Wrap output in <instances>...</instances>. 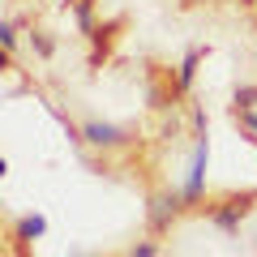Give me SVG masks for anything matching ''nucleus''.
<instances>
[{
  "instance_id": "f257e3e1",
  "label": "nucleus",
  "mask_w": 257,
  "mask_h": 257,
  "mask_svg": "<svg viewBox=\"0 0 257 257\" xmlns=\"http://www.w3.org/2000/svg\"><path fill=\"white\" fill-rule=\"evenodd\" d=\"M206 163H210V138L206 133H193V159H189V172H184V184H180L189 206L206 193Z\"/></svg>"
},
{
  "instance_id": "f03ea898",
  "label": "nucleus",
  "mask_w": 257,
  "mask_h": 257,
  "mask_svg": "<svg viewBox=\"0 0 257 257\" xmlns=\"http://www.w3.org/2000/svg\"><path fill=\"white\" fill-rule=\"evenodd\" d=\"M184 206H189V202H184V193H180V189H176V193H155V197H150V210H146L150 231H167Z\"/></svg>"
},
{
  "instance_id": "7ed1b4c3",
  "label": "nucleus",
  "mask_w": 257,
  "mask_h": 257,
  "mask_svg": "<svg viewBox=\"0 0 257 257\" xmlns=\"http://www.w3.org/2000/svg\"><path fill=\"white\" fill-rule=\"evenodd\" d=\"M82 138L90 142V146H99V150H120V146H128V128L107 124V120H86Z\"/></svg>"
},
{
  "instance_id": "20e7f679",
  "label": "nucleus",
  "mask_w": 257,
  "mask_h": 257,
  "mask_svg": "<svg viewBox=\"0 0 257 257\" xmlns=\"http://www.w3.org/2000/svg\"><path fill=\"white\" fill-rule=\"evenodd\" d=\"M248 210H253V193H244V197H227V202L210 214V223L219 231H240V223L248 219Z\"/></svg>"
},
{
  "instance_id": "39448f33",
  "label": "nucleus",
  "mask_w": 257,
  "mask_h": 257,
  "mask_svg": "<svg viewBox=\"0 0 257 257\" xmlns=\"http://www.w3.org/2000/svg\"><path fill=\"white\" fill-rule=\"evenodd\" d=\"M39 236H47V219L43 214H22L18 219V240L22 244H35Z\"/></svg>"
},
{
  "instance_id": "423d86ee",
  "label": "nucleus",
  "mask_w": 257,
  "mask_h": 257,
  "mask_svg": "<svg viewBox=\"0 0 257 257\" xmlns=\"http://www.w3.org/2000/svg\"><path fill=\"white\" fill-rule=\"evenodd\" d=\"M197 64H202V47H189L184 52V60H180V73H176V90H189L193 86V73H197Z\"/></svg>"
},
{
  "instance_id": "0eeeda50",
  "label": "nucleus",
  "mask_w": 257,
  "mask_h": 257,
  "mask_svg": "<svg viewBox=\"0 0 257 257\" xmlns=\"http://www.w3.org/2000/svg\"><path fill=\"white\" fill-rule=\"evenodd\" d=\"M231 107L236 111H257V86H236L231 90Z\"/></svg>"
},
{
  "instance_id": "6e6552de",
  "label": "nucleus",
  "mask_w": 257,
  "mask_h": 257,
  "mask_svg": "<svg viewBox=\"0 0 257 257\" xmlns=\"http://www.w3.org/2000/svg\"><path fill=\"white\" fill-rule=\"evenodd\" d=\"M0 43H5V52L13 56V47H18V22H13V18L0 22Z\"/></svg>"
},
{
  "instance_id": "1a4fd4ad",
  "label": "nucleus",
  "mask_w": 257,
  "mask_h": 257,
  "mask_svg": "<svg viewBox=\"0 0 257 257\" xmlns=\"http://www.w3.org/2000/svg\"><path fill=\"white\" fill-rule=\"evenodd\" d=\"M236 120H240V128H244V138L257 142V111H236Z\"/></svg>"
},
{
  "instance_id": "9d476101",
  "label": "nucleus",
  "mask_w": 257,
  "mask_h": 257,
  "mask_svg": "<svg viewBox=\"0 0 257 257\" xmlns=\"http://www.w3.org/2000/svg\"><path fill=\"white\" fill-rule=\"evenodd\" d=\"M77 26L86 35H94V22H90V0H77Z\"/></svg>"
},
{
  "instance_id": "9b49d317",
  "label": "nucleus",
  "mask_w": 257,
  "mask_h": 257,
  "mask_svg": "<svg viewBox=\"0 0 257 257\" xmlns=\"http://www.w3.org/2000/svg\"><path fill=\"white\" fill-rule=\"evenodd\" d=\"M35 52L43 56V60H52V52H56V47H52V39H47V35H35Z\"/></svg>"
},
{
  "instance_id": "f8f14e48",
  "label": "nucleus",
  "mask_w": 257,
  "mask_h": 257,
  "mask_svg": "<svg viewBox=\"0 0 257 257\" xmlns=\"http://www.w3.org/2000/svg\"><path fill=\"white\" fill-rule=\"evenodd\" d=\"M128 257H159V248L150 244V240H142V244H133V248H128Z\"/></svg>"
},
{
  "instance_id": "ddd939ff",
  "label": "nucleus",
  "mask_w": 257,
  "mask_h": 257,
  "mask_svg": "<svg viewBox=\"0 0 257 257\" xmlns=\"http://www.w3.org/2000/svg\"><path fill=\"white\" fill-rule=\"evenodd\" d=\"M73 257H82V253H73Z\"/></svg>"
}]
</instances>
